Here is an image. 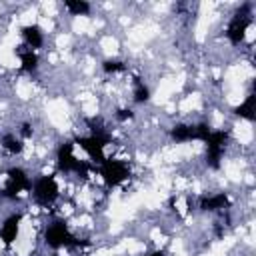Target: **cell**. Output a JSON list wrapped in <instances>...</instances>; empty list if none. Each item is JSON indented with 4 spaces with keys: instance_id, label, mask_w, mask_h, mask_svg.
Segmentation results:
<instances>
[{
    "instance_id": "6da1fadb",
    "label": "cell",
    "mask_w": 256,
    "mask_h": 256,
    "mask_svg": "<svg viewBox=\"0 0 256 256\" xmlns=\"http://www.w3.org/2000/svg\"><path fill=\"white\" fill-rule=\"evenodd\" d=\"M22 38H24V42H26V48L34 50V48H38V46L42 44L44 34H42V30H40L38 26H24V28H22Z\"/></svg>"
},
{
    "instance_id": "7a4b0ae2",
    "label": "cell",
    "mask_w": 256,
    "mask_h": 256,
    "mask_svg": "<svg viewBox=\"0 0 256 256\" xmlns=\"http://www.w3.org/2000/svg\"><path fill=\"white\" fill-rule=\"evenodd\" d=\"M66 8L74 14V16H78V14H84V12H88L90 10V6L88 4H78V2H66Z\"/></svg>"
}]
</instances>
